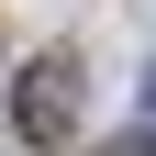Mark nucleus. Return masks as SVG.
Returning a JSON list of instances; mask_svg holds the SVG:
<instances>
[{
  "mask_svg": "<svg viewBox=\"0 0 156 156\" xmlns=\"http://www.w3.org/2000/svg\"><path fill=\"white\" fill-rule=\"evenodd\" d=\"M145 112H156V67H145Z\"/></svg>",
  "mask_w": 156,
  "mask_h": 156,
  "instance_id": "nucleus-3",
  "label": "nucleus"
},
{
  "mask_svg": "<svg viewBox=\"0 0 156 156\" xmlns=\"http://www.w3.org/2000/svg\"><path fill=\"white\" fill-rule=\"evenodd\" d=\"M11 112H23V134H34V145H67V134H78V67H67V56H34Z\"/></svg>",
  "mask_w": 156,
  "mask_h": 156,
  "instance_id": "nucleus-1",
  "label": "nucleus"
},
{
  "mask_svg": "<svg viewBox=\"0 0 156 156\" xmlns=\"http://www.w3.org/2000/svg\"><path fill=\"white\" fill-rule=\"evenodd\" d=\"M101 156H156V134H123V145H101Z\"/></svg>",
  "mask_w": 156,
  "mask_h": 156,
  "instance_id": "nucleus-2",
  "label": "nucleus"
}]
</instances>
